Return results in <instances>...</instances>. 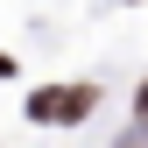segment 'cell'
I'll use <instances>...</instances> for the list:
<instances>
[{"label":"cell","instance_id":"cell-1","mask_svg":"<svg viewBox=\"0 0 148 148\" xmlns=\"http://www.w3.org/2000/svg\"><path fill=\"white\" fill-rule=\"evenodd\" d=\"M92 92H35V120H85Z\"/></svg>","mask_w":148,"mask_h":148},{"label":"cell","instance_id":"cell-2","mask_svg":"<svg viewBox=\"0 0 148 148\" xmlns=\"http://www.w3.org/2000/svg\"><path fill=\"white\" fill-rule=\"evenodd\" d=\"M134 106H141V120H148V85H141V99H134Z\"/></svg>","mask_w":148,"mask_h":148}]
</instances>
